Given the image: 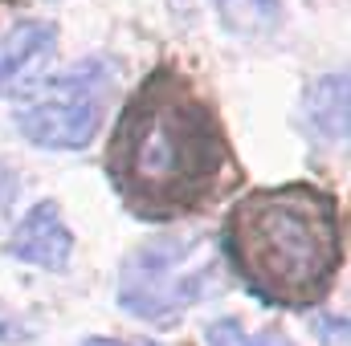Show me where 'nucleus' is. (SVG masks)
<instances>
[{"label": "nucleus", "instance_id": "nucleus-10", "mask_svg": "<svg viewBox=\"0 0 351 346\" xmlns=\"http://www.w3.org/2000/svg\"><path fill=\"white\" fill-rule=\"evenodd\" d=\"M12 183H16V175L0 168V220L12 212V200H16V187H12Z\"/></svg>", "mask_w": 351, "mask_h": 346}, {"label": "nucleus", "instance_id": "nucleus-11", "mask_svg": "<svg viewBox=\"0 0 351 346\" xmlns=\"http://www.w3.org/2000/svg\"><path fill=\"white\" fill-rule=\"evenodd\" d=\"M82 346H156V343H123V338H86Z\"/></svg>", "mask_w": 351, "mask_h": 346}, {"label": "nucleus", "instance_id": "nucleus-7", "mask_svg": "<svg viewBox=\"0 0 351 346\" xmlns=\"http://www.w3.org/2000/svg\"><path fill=\"white\" fill-rule=\"evenodd\" d=\"M302 118L323 143L348 139V74H327L302 94Z\"/></svg>", "mask_w": 351, "mask_h": 346}, {"label": "nucleus", "instance_id": "nucleus-4", "mask_svg": "<svg viewBox=\"0 0 351 346\" xmlns=\"http://www.w3.org/2000/svg\"><path fill=\"white\" fill-rule=\"evenodd\" d=\"M114 82V62L86 57L41 86L37 102L16 114V131L45 151H82L102 127V110Z\"/></svg>", "mask_w": 351, "mask_h": 346}, {"label": "nucleus", "instance_id": "nucleus-3", "mask_svg": "<svg viewBox=\"0 0 351 346\" xmlns=\"http://www.w3.org/2000/svg\"><path fill=\"white\" fill-rule=\"evenodd\" d=\"M221 289V253L204 232H168L123 261L119 306L152 326H172L184 310Z\"/></svg>", "mask_w": 351, "mask_h": 346}, {"label": "nucleus", "instance_id": "nucleus-9", "mask_svg": "<svg viewBox=\"0 0 351 346\" xmlns=\"http://www.w3.org/2000/svg\"><path fill=\"white\" fill-rule=\"evenodd\" d=\"M204 338L208 346H294L282 330H262V334H250L237 318H217L204 326Z\"/></svg>", "mask_w": 351, "mask_h": 346}, {"label": "nucleus", "instance_id": "nucleus-12", "mask_svg": "<svg viewBox=\"0 0 351 346\" xmlns=\"http://www.w3.org/2000/svg\"><path fill=\"white\" fill-rule=\"evenodd\" d=\"M4 4H8V0H0V8H4Z\"/></svg>", "mask_w": 351, "mask_h": 346}, {"label": "nucleus", "instance_id": "nucleus-6", "mask_svg": "<svg viewBox=\"0 0 351 346\" xmlns=\"http://www.w3.org/2000/svg\"><path fill=\"white\" fill-rule=\"evenodd\" d=\"M4 253L16 257V261H25V265H33V269H49V273L66 269V265H70V253H74V232L66 228L62 208H58L53 200L37 204V208L16 224V232L8 237Z\"/></svg>", "mask_w": 351, "mask_h": 346}, {"label": "nucleus", "instance_id": "nucleus-1", "mask_svg": "<svg viewBox=\"0 0 351 346\" xmlns=\"http://www.w3.org/2000/svg\"><path fill=\"white\" fill-rule=\"evenodd\" d=\"M106 179L127 212L164 224L213 208L241 168L200 86L176 66H156L110 131Z\"/></svg>", "mask_w": 351, "mask_h": 346}, {"label": "nucleus", "instance_id": "nucleus-2", "mask_svg": "<svg viewBox=\"0 0 351 346\" xmlns=\"http://www.w3.org/2000/svg\"><path fill=\"white\" fill-rule=\"evenodd\" d=\"M225 257L241 285L282 310L315 306L343 265L339 200L319 183H278L237 196L225 216Z\"/></svg>", "mask_w": 351, "mask_h": 346}, {"label": "nucleus", "instance_id": "nucleus-5", "mask_svg": "<svg viewBox=\"0 0 351 346\" xmlns=\"http://www.w3.org/2000/svg\"><path fill=\"white\" fill-rule=\"evenodd\" d=\"M58 57V29L49 21H21L0 37V98H25L45 86Z\"/></svg>", "mask_w": 351, "mask_h": 346}, {"label": "nucleus", "instance_id": "nucleus-8", "mask_svg": "<svg viewBox=\"0 0 351 346\" xmlns=\"http://www.w3.org/2000/svg\"><path fill=\"white\" fill-rule=\"evenodd\" d=\"M229 33L241 37H265L282 25V0H213Z\"/></svg>", "mask_w": 351, "mask_h": 346}]
</instances>
